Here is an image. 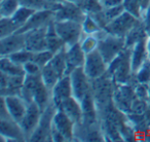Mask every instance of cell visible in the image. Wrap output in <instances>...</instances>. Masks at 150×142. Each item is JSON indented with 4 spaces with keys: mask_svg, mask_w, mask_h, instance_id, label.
Segmentation results:
<instances>
[{
    "mask_svg": "<svg viewBox=\"0 0 150 142\" xmlns=\"http://www.w3.org/2000/svg\"><path fill=\"white\" fill-rule=\"evenodd\" d=\"M56 111L57 107L52 102L42 111L39 124L30 138V141H52V119Z\"/></svg>",
    "mask_w": 150,
    "mask_h": 142,
    "instance_id": "cell-7",
    "label": "cell"
},
{
    "mask_svg": "<svg viewBox=\"0 0 150 142\" xmlns=\"http://www.w3.org/2000/svg\"><path fill=\"white\" fill-rule=\"evenodd\" d=\"M24 71H25L26 75H34V74L41 73V67L38 64H36L33 60L29 61L26 64L23 65Z\"/></svg>",
    "mask_w": 150,
    "mask_h": 142,
    "instance_id": "cell-39",
    "label": "cell"
},
{
    "mask_svg": "<svg viewBox=\"0 0 150 142\" xmlns=\"http://www.w3.org/2000/svg\"><path fill=\"white\" fill-rule=\"evenodd\" d=\"M149 58H150V57H149Z\"/></svg>",
    "mask_w": 150,
    "mask_h": 142,
    "instance_id": "cell-47",
    "label": "cell"
},
{
    "mask_svg": "<svg viewBox=\"0 0 150 142\" xmlns=\"http://www.w3.org/2000/svg\"><path fill=\"white\" fill-rule=\"evenodd\" d=\"M144 28H145V32L147 37L150 36V19L144 20Z\"/></svg>",
    "mask_w": 150,
    "mask_h": 142,
    "instance_id": "cell-41",
    "label": "cell"
},
{
    "mask_svg": "<svg viewBox=\"0 0 150 142\" xmlns=\"http://www.w3.org/2000/svg\"><path fill=\"white\" fill-rule=\"evenodd\" d=\"M97 36L99 37L98 50L107 62V64L112 62L125 48V37L109 34L104 29L99 32Z\"/></svg>",
    "mask_w": 150,
    "mask_h": 142,
    "instance_id": "cell-3",
    "label": "cell"
},
{
    "mask_svg": "<svg viewBox=\"0 0 150 142\" xmlns=\"http://www.w3.org/2000/svg\"><path fill=\"white\" fill-rule=\"evenodd\" d=\"M54 53H52L50 50H41V52H37V53H33V58L32 60L38 64L40 67H44L45 65H47L48 63L50 62V60L54 57Z\"/></svg>",
    "mask_w": 150,
    "mask_h": 142,
    "instance_id": "cell-36",
    "label": "cell"
},
{
    "mask_svg": "<svg viewBox=\"0 0 150 142\" xmlns=\"http://www.w3.org/2000/svg\"><path fill=\"white\" fill-rule=\"evenodd\" d=\"M64 1H68V2H73V3H76V4H78L81 0H64Z\"/></svg>",
    "mask_w": 150,
    "mask_h": 142,
    "instance_id": "cell-45",
    "label": "cell"
},
{
    "mask_svg": "<svg viewBox=\"0 0 150 142\" xmlns=\"http://www.w3.org/2000/svg\"><path fill=\"white\" fill-rule=\"evenodd\" d=\"M0 70L3 73H6L7 75L25 74L23 66L11 61L8 57H1V59H0Z\"/></svg>",
    "mask_w": 150,
    "mask_h": 142,
    "instance_id": "cell-24",
    "label": "cell"
},
{
    "mask_svg": "<svg viewBox=\"0 0 150 142\" xmlns=\"http://www.w3.org/2000/svg\"><path fill=\"white\" fill-rule=\"evenodd\" d=\"M1 139L6 141H26L21 126L11 116L0 117Z\"/></svg>",
    "mask_w": 150,
    "mask_h": 142,
    "instance_id": "cell-13",
    "label": "cell"
},
{
    "mask_svg": "<svg viewBox=\"0 0 150 142\" xmlns=\"http://www.w3.org/2000/svg\"><path fill=\"white\" fill-rule=\"evenodd\" d=\"M103 11H104V15H105V18H106L107 22L110 23L112 20H114L115 18H117L118 16H120L121 13L125 11V7H123V5L121 4V5H118V6L104 9H103Z\"/></svg>",
    "mask_w": 150,
    "mask_h": 142,
    "instance_id": "cell-37",
    "label": "cell"
},
{
    "mask_svg": "<svg viewBox=\"0 0 150 142\" xmlns=\"http://www.w3.org/2000/svg\"><path fill=\"white\" fill-rule=\"evenodd\" d=\"M46 29L47 26L25 32L26 48L32 53L47 50L46 43Z\"/></svg>",
    "mask_w": 150,
    "mask_h": 142,
    "instance_id": "cell-14",
    "label": "cell"
},
{
    "mask_svg": "<svg viewBox=\"0 0 150 142\" xmlns=\"http://www.w3.org/2000/svg\"><path fill=\"white\" fill-rule=\"evenodd\" d=\"M1 100L3 101L8 114L13 119L20 123L25 115L27 110L28 103L22 98L20 95H9V96H1Z\"/></svg>",
    "mask_w": 150,
    "mask_h": 142,
    "instance_id": "cell-16",
    "label": "cell"
},
{
    "mask_svg": "<svg viewBox=\"0 0 150 142\" xmlns=\"http://www.w3.org/2000/svg\"><path fill=\"white\" fill-rule=\"evenodd\" d=\"M81 26L83 34L86 35H97L99 32L103 30L98 22L93 18V16L88 15V13H86Z\"/></svg>",
    "mask_w": 150,
    "mask_h": 142,
    "instance_id": "cell-29",
    "label": "cell"
},
{
    "mask_svg": "<svg viewBox=\"0 0 150 142\" xmlns=\"http://www.w3.org/2000/svg\"><path fill=\"white\" fill-rule=\"evenodd\" d=\"M46 1L50 3H58V2H62L64 0H46Z\"/></svg>",
    "mask_w": 150,
    "mask_h": 142,
    "instance_id": "cell-43",
    "label": "cell"
},
{
    "mask_svg": "<svg viewBox=\"0 0 150 142\" xmlns=\"http://www.w3.org/2000/svg\"><path fill=\"white\" fill-rule=\"evenodd\" d=\"M80 7L86 13H95L103 11V6L101 5L100 0H81L78 3Z\"/></svg>",
    "mask_w": 150,
    "mask_h": 142,
    "instance_id": "cell-35",
    "label": "cell"
},
{
    "mask_svg": "<svg viewBox=\"0 0 150 142\" xmlns=\"http://www.w3.org/2000/svg\"><path fill=\"white\" fill-rule=\"evenodd\" d=\"M36 11L32 9H29V7L26 6H20L19 9L15 13V15L11 17V19L15 21V23H17L18 25L20 26V28L23 27L26 23L28 22V20L31 18V16L35 13ZM20 30V29H19Z\"/></svg>",
    "mask_w": 150,
    "mask_h": 142,
    "instance_id": "cell-30",
    "label": "cell"
},
{
    "mask_svg": "<svg viewBox=\"0 0 150 142\" xmlns=\"http://www.w3.org/2000/svg\"><path fill=\"white\" fill-rule=\"evenodd\" d=\"M136 98H137V96H136L134 84H120L114 82L113 104L119 111L125 113V114H129L131 112L132 104Z\"/></svg>",
    "mask_w": 150,
    "mask_h": 142,
    "instance_id": "cell-5",
    "label": "cell"
},
{
    "mask_svg": "<svg viewBox=\"0 0 150 142\" xmlns=\"http://www.w3.org/2000/svg\"><path fill=\"white\" fill-rule=\"evenodd\" d=\"M52 11H54L56 21H75L82 24L86 16V13L79 5L68 1L54 3Z\"/></svg>",
    "mask_w": 150,
    "mask_h": 142,
    "instance_id": "cell-4",
    "label": "cell"
},
{
    "mask_svg": "<svg viewBox=\"0 0 150 142\" xmlns=\"http://www.w3.org/2000/svg\"><path fill=\"white\" fill-rule=\"evenodd\" d=\"M145 19H150V6L148 7L147 11H146V15H145Z\"/></svg>",
    "mask_w": 150,
    "mask_h": 142,
    "instance_id": "cell-44",
    "label": "cell"
},
{
    "mask_svg": "<svg viewBox=\"0 0 150 142\" xmlns=\"http://www.w3.org/2000/svg\"><path fill=\"white\" fill-rule=\"evenodd\" d=\"M83 70L91 80H96L108 72V64L104 60L100 52L96 50L86 56Z\"/></svg>",
    "mask_w": 150,
    "mask_h": 142,
    "instance_id": "cell-9",
    "label": "cell"
},
{
    "mask_svg": "<svg viewBox=\"0 0 150 142\" xmlns=\"http://www.w3.org/2000/svg\"><path fill=\"white\" fill-rule=\"evenodd\" d=\"M132 48H125L112 62L108 64V74L115 84H132L136 82L135 74L132 70Z\"/></svg>",
    "mask_w": 150,
    "mask_h": 142,
    "instance_id": "cell-1",
    "label": "cell"
},
{
    "mask_svg": "<svg viewBox=\"0 0 150 142\" xmlns=\"http://www.w3.org/2000/svg\"><path fill=\"white\" fill-rule=\"evenodd\" d=\"M21 6L19 0H1L0 1V17L11 18Z\"/></svg>",
    "mask_w": 150,
    "mask_h": 142,
    "instance_id": "cell-27",
    "label": "cell"
},
{
    "mask_svg": "<svg viewBox=\"0 0 150 142\" xmlns=\"http://www.w3.org/2000/svg\"><path fill=\"white\" fill-rule=\"evenodd\" d=\"M86 56V53L82 50L79 42L73 44V45L69 46V48H66V75H69L74 69L78 68V67H83Z\"/></svg>",
    "mask_w": 150,
    "mask_h": 142,
    "instance_id": "cell-19",
    "label": "cell"
},
{
    "mask_svg": "<svg viewBox=\"0 0 150 142\" xmlns=\"http://www.w3.org/2000/svg\"><path fill=\"white\" fill-rule=\"evenodd\" d=\"M22 6L32 9L34 11H42V9H50L54 3L47 2L46 0H19Z\"/></svg>",
    "mask_w": 150,
    "mask_h": 142,
    "instance_id": "cell-33",
    "label": "cell"
},
{
    "mask_svg": "<svg viewBox=\"0 0 150 142\" xmlns=\"http://www.w3.org/2000/svg\"><path fill=\"white\" fill-rule=\"evenodd\" d=\"M41 114H42V110L38 106L37 103L34 102V101L28 103L25 115L23 116L22 121L19 123L24 132L26 141H30V138L33 135L34 131L36 130L38 124H39Z\"/></svg>",
    "mask_w": 150,
    "mask_h": 142,
    "instance_id": "cell-11",
    "label": "cell"
},
{
    "mask_svg": "<svg viewBox=\"0 0 150 142\" xmlns=\"http://www.w3.org/2000/svg\"><path fill=\"white\" fill-rule=\"evenodd\" d=\"M92 95L96 103L98 111L105 109L113 103V92H114V82L108 74H104L101 77L91 80Z\"/></svg>",
    "mask_w": 150,
    "mask_h": 142,
    "instance_id": "cell-2",
    "label": "cell"
},
{
    "mask_svg": "<svg viewBox=\"0 0 150 142\" xmlns=\"http://www.w3.org/2000/svg\"><path fill=\"white\" fill-rule=\"evenodd\" d=\"M123 2V0H100L101 5L103 9H109V7H114L121 5Z\"/></svg>",
    "mask_w": 150,
    "mask_h": 142,
    "instance_id": "cell-40",
    "label": "cell"
},
{
    "mask_svg": "<svg viewBox=\"0 0 150 142\" xmlns=\"http://www.w3.org/2000/svg\"><path fill=\"white\" fill-rule=\"evenodd\" d=\"M146 50H147V53L150 57V36L146 38Z\"/></svg>",
    "mask_w": 150,
    "mask_h": 142,
    "instance_id": "cell-42",
    "label": "cell"
},
{
    "mask_svg": "<svg viewBox=\"0 0 150 142\" xmlns=\"http://www.w3.org/2000/svg\"><path fill=\"white\" fill-rule=\"evenodd\" d=\"M80 46L82 50L86 53V55L98 50L99 45V37L97 35H86L79 41Z\"/></svg>",
    "mask_w": 150,
    "mask_h": 142,
    "instance_id": "cell-31",
    "label": "cell"
},
{
    "mask_svg": "<svg viewBox=\"0 0 150 142\" xmlns=\"http://www.w3.org/2000/svg\"><path fill=\"white\" fill-rule=\"evenodd\" d=\"M19 29L20 26L17 23H15V21L11 18L1 17L0 19V38L11 35L19 31Z\"/></svg>",
    "mask_w": 150,
    "mask_h": 142,
    "instance_id": "cell-28",
    "label": "cell"
},
{
    "mask_svg": "<svg viewBox=\"0 0 150 142\" xmlns=\"http://www.w3.org/2000/svg\"><path fill=\"white\" fill-rule=\"evenodd\" d=\"M149 59V55L146 50V38L140 40L132 48L131 61H132V70L135 74L142 67V65Z\"/></svg>",
    "mask_w": 150,
    "mask_h": 142,
    "instance_id": "cell-21",
    "label": "cell"
},
{
    "mask_svg": "<svg viewBox=\"0 0 150 142\" xmlns=\"http://www.w3.org/2000/svg\"><path fill=\"white\" fill-rule=\"evenodd\" d=\"M52 129L60 133L65 141H72L75 139V123L60 109H57L54 115Z\"/></svg>",
    "mask_w": 150,
    "mask_h": 142,
    "instance_id": "cell-12",
    "label": "cell"
},
{
    "mask_svg": "<svg viewBox=\"0 0 150 142\" xmlns=\"http://www.w3.org/2000/svg\"><path fill=\"white\" fill-rule=\"evenodd\" d=\"M54 26L57 33L65 42L66 48H69L81 40L83 34L81 23L75 21H56Z\"/></svg>",
    "mask_w": 150,
    "mask_h": 142,
    "instance_id": "cell-6",
    "label": "cell"
},
{
    "mask_svg": "<svg viewBox=\"0 0 150 142\" xmlns=\"http://www.w3.org/2000/svg\"><path fill=\"white\" fill-rule=\"evenodd\" d=\"M145 38H147V35H146L145 28H144V20H143V21H140L125 37V48H132L137 42H139L142 39H145Z\"/></svg>",
    "mask_w": 150,
    "mask_h": 142,
    "instance_id": "cell-23",
    "label": "cell"
},
{
    "mask_svg": "<svg viewBox=\"0 0 150 142\" xmlns=\"http://www.w3.org/2000/svg\"><path fill=\"white\" fill-rule=\"evenodd\" d=\"M7 57H8L11 61H13L15 63L23 66L24 64H26L27 62H29V61L32 60V58H33V53L28 50L27 48H24V50H19V52H16Z\"/></svg>",
    "mask_w": 150,
    "mask_h": 142,
    "instance_id": "cell-34",
    "label": "cell"
},
{
    "mask_svg": "<svg viewBox=\"0 0 150 142\" xmlns=\"http://www.w3.org/2000/svg\"><path fill=\"white\" fill-rule=\"evenodd\" d=\"M148 90H149V101H150V82L148 84Z\"/></svg>",
    "mask_w": 150,
    "mask_h": 142,
    "instance_id": "cell-46",
    "label": "cell"
},
{
    "mask_svg": "<svg viewBox=\"0 0 150 142\" xmlns=\"http://www.w3.org/2000/svg\"><path fill=\"white\" fill-rule=\"evenodd\" d=\"M54 23H56V20L52 21L47 25V29H46V43H47V50H50L52 53L56 54L59 50L64 48L66 45H65V42L63 41L62 38L57 33Z\"/></svg>",
    "mask_w": 150,
    "mask_h": 142,
    "instance_id": "cell-22",
    "label": "cell"
},
{
    "mask_svg": "<svg viewBox=\"0 0 150 142\" xmlns=\"http://www.w3.org/2000/svg\"><path fill=\"white\" fill-rule=\"evenodd\" d=\"M72 96L70 75H64L58 80V82L52 89V101L58 109L66 99Z\"/></svg>",
    "mask_w": 150,
    "mask_h": 142,
    "instance_id": "cell-18",
    "label": "cell"
},
{
    "mask_svg": "<svg viewBox=\"0 0 150 142\" xmlns=\"http://www.w3.org/2000/svg\"><path fill=\"white\" fill-rule=\"evenodd\" d=\"M71 86H72V95L74 98L81 102L82 99L92 92L91 80L88 77L83 70V67H78L74 69L70 74Z\"/></svg>",
    "mask_w": 150,
    "mask_h": 142,
    "instance_id": "cell-10",
    "label": "cell"
},
{
    "mask_svg": "<svg viewBox=\"0 0 150 142\" xmlns=\"http://www.w3.org/2000/svg\"><path fill=\"white\" fill-rule=\"evenodd\" d=\"M58 109L62 110L64 113H66L71 119L75 123V125L82 123V106L81 103L74 97H70V98L66 99L64 102L61 104V106Z\"/></svg>",
    "mask_w": 150,
    "mask_h": 142,
    "instance_id": "cell-20",
    "label": "cell"
},
{
    "mask_svg": "<svg viewBox=\"0 0 150 142\" xmlns=\"http://www.w3.org/2000/svg\"><path fill=\"white\" fill-rule=\"evenodd\" d=\"M41 77L43 80L44 84L52 91V89L54 88V84L58 82V80L61 78V76L57 73V71L50 66V64L48 63L47 65H45L44 67H42L41 69Z\"/></svg>",
    "mask_w": 150,
    "mask_h": 142,
    "instance_id": "cell-25",
    "label": "cell"
},
{
    "mask_svg": "<svg viewBox=\"0 0 150 142\" xmlns=\"http://www.w3.org/2000/svg\"><path fill=\"white\" fill-rule=\"evenodd\" d=\"M122 5L125 7V11L133 15L139 20L145 19L143 9H142L141 0H123Z\"/></svg>",
    "mask_w": 150,
    "mask_h": 142,
    "instance_id": "cell-26",
    "label": "cell"
},
{
    "mask_svg": "<svg viewBox=\"0 0 150 142\" xmlns=\"http://www.w3.org/2000/svg\"><path fill=\"white\" fill-rule=\"evenodd\" d=\"M54 20V11L50 9H42V11H36L33 15L31 16L28 22L20 28L18 32L20 33H25L27 31L33 29H38L47 26L52 21Z\"/></svg>",
    "mask_w": 150,
    "mask_h": 142,
    "instance_id": "cell-17",
    "label": "cell"
},
{
    "mask_svg": "<svg viewBox=\"0 0 150 142\" xmlns=\"http://www.w3.org/2000/svg\"><path fill=\"white\" fill-rule=\"evenodd\" d=\"M136 82L147 84L150 82V58L142 65V67L135 73Z\"/></svg>",
    "mask_w": 150,
    "mask_h": 142,
    "instance_id": "cell-32",
    "label": "cell"
},
{
    "mask_svg": "<svg viewBox=\"0 0 150 142\" xmlns=\"http://www.w3.org/2000/svg\"><path fill=\"white\" fill-rule=\"evenodd\" d=\"M134 89H135V93H136L137 98L150 102L149 101V90H148L147 84H140V82H135V84H134Z\"/></svg>",
    "mask_w": 150,
    "mask_h": 142,
    "instance_id": "cell-38",
    "label": "cell"
},
{
    "mask_svg": "<svg viewBox=\"0 0 150 142\" xmlns=\"http://www.w3.org/2000/svg\"><path fill=\"white\" fill-rule=\"evenodd\" d=\"M140 21L143 20H139L133 15H131L127 11H123L120 16L115 18L114 20L107 24V26L104 28V30L109 34L112 35L120 36V37H125L127 34L139 23Z\"/></svg>",
    "mask_w": 150,
    "mask_h": 142,
    "instance_id": "cell-8",
    "label": "cell"
},
{
    "mask_svg": "<svg viewBox=\"0 0 150 142\" xmlns=\"http://www.w3.org/2000/svg\"><path fill=\"white\" fill-rule=\"evenodd\" d=\"M26 48L25 33H16L0 38V56L7 57L16 52Z\"/></svg>",
    "mask_w": 150,
    "mask_h": 142,
    "instance_id": "cell-15",
    "label": "cell"
}]
</instances>
